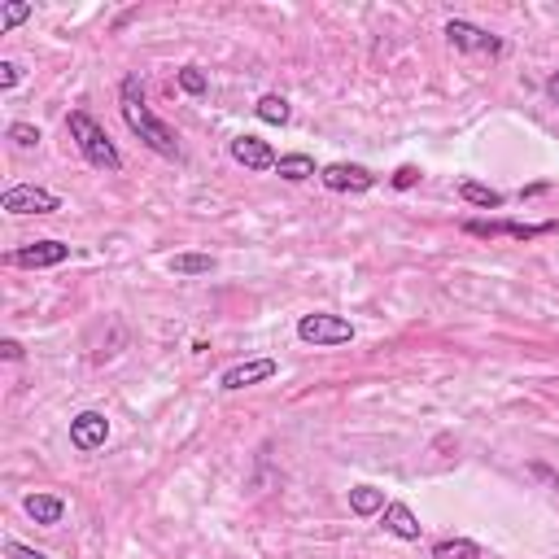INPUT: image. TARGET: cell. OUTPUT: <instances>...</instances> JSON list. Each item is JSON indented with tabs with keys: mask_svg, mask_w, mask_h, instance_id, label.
<instances>
[{
	"mask_svg": "<svg viewBox=\"0 0 559 559\" xmlns=\"http://www.w3.org/2000/svg\"><path fill=\"white\" fill-rule=\"evenodd\" d=\"M66 127H70V140L79 145V153L88 158V166H97V171H123V153L114 149V140L105 136V127L88 110H70Z\"/></svg>",
	"mask_w": 559,
	"mask_h": 559,
	"instance_id": "2",
	"label": "cell"
},
{
	"mask_svg": "<svg viewBox=\"0 0 559 559\" xmlns=\"http://www.w3.org/2000/svg\"><path fill=\"white\" fill-rule=\"evenodd\" d=\"M385 529L394 533L398 542H420V520H415V511L407 507V503H389L385 507Z\"/></svg>",
	"mask_w": 559,
	"mask_h": 559,
	"instance_id": "13",
	"label": "cell"
},
{
	"mask_svg": "<svg viewBox=\"0 0 559 559\" xmlns=\"http://www.w3.org/2000/svg\"><path fill=\"white\" fill-rule=\"evenodd\" d=\"M319 180H324V188H332V193H367V188L376 184V175L359 162H328L324 171H319Z\"/></svg>",
	"mask_w": 559,
	"mask_h": 559,
	"instance_id": "7",
	"label": "cell"
},
{
	"mask_svg": "<svg viewBox=\"0 0 559 559\" xmlns=\"http://www.w3.org/2000/svg\"><path fill=\"white\" fill-rule=\"evenodd\" d=\"M446 40L455 44L459 53H490V57L503 53V40H498V35L472 27V22H463V18H450L446 22Z\"/></svg>",
	"mask_w": 559,
	"mask_h": 559,
	"instance_id": "6",
	"label": "cell"
},
{
	"mask_svg": "<svg viewBox=\"0 0 559 559\" xmlns=\"http://www.w3.org/2000/svg\"><path fill=\"white\" fill-rule=\"evenodd\" d=\"M232 158L245 166V171H276V149L267 145V140H258V136H236L232 140Z\"/></svg>",
	"mask_w": 559,
	"mask_h": 559,
	"instance_id": "11",
	"label": "cell"
},
{
	"mask_svg": "<svg viewBox=\"0 0 559 559\" xmlns=\"http://www.w3.org/2000/svg\"><path fill=\"white\" fill-rule=\"evenodd\" d=\"M546 92H551V101H559V75L546 79Z\"/></svg>",
	"mask_w": 559,
	"mask_h": 559,
	"instance_id": "27",
	"label": "cell"
},
{
	"mask_svg": "<svg viewBox=\"0 0 559 559\" xmlns=\"http://www.w3.org/2000/svg\"><path fill=\"white\" fill-rule=\"evenodd\" d=\"M433 559H481V546L468 538H446L433 546Z\"/></svg>",
	"mask_w": 559,
	"mask_h": 559,
	"instance_id": "19",
	"label": "cell"
},
{
	"mask_svg": "<svg viewBox=\"0 0 559 559\" xmlns=\"http://www.w3.org/2000/svg\"><path fill=\"white\" fill-rule=\"evenodd\" d=\"M180 88L188 92V97H201V92H206L210 83H206V75H201L197 66H184V70H180Z\"/></svg>",
	"mask_w": 559,
	"mask_h": 559,
	"instance_id": "22",
	"label": "cell"
},
{
	"mask_svg": "<svg viewBox=\"0 0 559 559\" xmlns=\"http://www.w3.org/2000/svg\"><path fill=\"white\" fill-rule=\"evenodd\" d=\"M0 354H5L9 363H18V359H22V346H18L14 337H9V341H0Z\"/></svg>",
	"mask_w": 559,
	"mask_h": 559,
	"instance_id": "26",
	"label": "cell"
},
{
	"mask_svg": "<svg viewBox=\"0 0 559 559\" xmlns=\"http://www.w3.org/2000/svg\"><path fill=\"white\" fill-rule=\"evenodd\" d=\"M27 18H31V5H27V0H9V5H5V14H0V35H5V31H14L18 22H27Z\"/></svg>",
	"mask_w": 559,
	"mask_h": 559,
	"instance_id": "20",
	"label": "cell"
},
{
	"mask_svg": "<svg viewBox=\"0 0 559 559\" xmlns=\"http://www.w3.org/2000/svg\"><path fill=\"white\" fill-rule=\"evenodd\" d=\"M9 140H14L18 149H35V145H40V127H31V123H9Z\"/></svg>",
	"mask_w": 559,
	"mask_h": 559,
	"instance_id": "21",
	"label": "cell"
},
{
	"mask_svg": "<svg viewBox=\"0 0 559 559\" xmlns=\"http://www.w3.org/2000/svg\"><path fill=\"white\" fill-rule=\"evenodd\" d=\"M105 442H110V420H105L101 411H79L75 420H70V446L75 450H101Z\"/></svg>",
	"mask_w": 559,
	"mask_h": 559,
	"instance_id": "9",
	"label": "cell"
},
{
	"mask_svg": "<svg viewBox=\"0 0 559 559\" xmlns=\"http://www.w3.org/2000/svg\"><path fill=\"white\" fill-rule=\"evenodd\" d=\"M297 337L306 341V346H346V341H354V324L341 315H302L297 319Z\"/></svg>",
	"mask_w": 559,
	"mask_h": 559,
	"instance_id": "3",
	"label": "cell"
},
{
	"mask_svg": "<svg viewBox=\"0 0 559 559\" xmlns=\"http://www.w3.org/2000/svg\"><path fill=\"white\" fill-rule=\"evenodd\" d=\"M0 210H9V214H53V210H62V197L49 193V188L18 184L0 197Z\"/></svg>",
	"mask_w": 559,
	"mask_h": 559,
	"instance_id": "5",
	"label": "cell"
},
{
	"mask_svg": "<svg viewBox=\"0 0 559 559\" xmlns=\"http://www.w3.org/2000/svg\"><path fill=\"white\" fill-rule=\"evenodd\" d=\"M415 180H420V171H415V166H398V175H394V188H411Z\"/></svg>",
	"mask_w": 559,
	"mask_h": 559,
	"instance_id": "25",
	"label": "cell"
},
{
	"mask_svg": "<svg viewBox=\"0 0 559 559\" xmlns=\"http://www.w3.org/2000/svg\"><path fill=\"white\" fill-rule=\"evenodd\" d=\"M22 511H27L35 525H62L66 503L57 494H27V498H22Z\"/></svg>",
	"mask_w": 559,
	"mask_h": 559,
	"instance_id": "12",
	"label": "cell"
},
{
	"mask_svg": "<svg viewBox=\"0 0 559 559\" xmlns=\"http://www.w3.org/2000/svg\"><path fill=\"white\" fill-rule=\"evenodd\" d=\"M385 490H376V485H354L350 490V511L354 516H376V511H385Z\"/></svg>",
	"mask_w": 559,
	"mask_h": 559,
	"instance_id": "15",
	"label": "cell"
},
{
	"mask_svg": "<svg viewBox=\"0 0 559 559\" xmlns=\"http://www.w3.org/2000/svg\"><path fill=\"white\" fill-rule=\"evenodd\" d=\"M70 258V245L62 241H35V245H22L14 254H5L9 267H27V271H40V267H62Z\"/></svg>",
	"mask_w": 559,
	"mask_h": 559,
	"instance_id": "8",
	"label": "cell"
},
{
	"mask_svg": "<svg viewBox=\"0 0 559 559\" xmlns=\"http://www.w3.org/2000/svg\"><path fill=\"white\" fill-rule=\"evenodd\" d=\"M171 271H175V276H210L214 258L210 254H175L171 258Z\"/></svg>",
	"mask_w": 559,
	"mask_h": 559,
	"instance_id": "18",
	"label": "cell"
},
{
	"mask_svg": "<svg viewBox=\"0 0 559 559\" xmlns=\"http://www.w3.org/2000/svg\"><path fill=\"white\" fill-rule=\"evenodd\" d=\"M459 197L468 201V206H481V210H503V193L498 188H485V184H477V180H463L459 184Z\"/></svg>",
	"mask_w": 559,
	"mask_h": 559,
	"instance_id": "16",
	"label": "cell"
},
{
	"mask_svg": "<svg viewBox=\"0 0 559 559\" xmlns=\"http://www.w3.org/2000/svg\"><path fill=\"white\" fill-rule=\"evenodd\" d=\"M118 105H123V118L127 127L145 140V145L158 153V158H180V140H175V132L162 123L158 114L145 105V88H140L136 75H127L123 83H118Z\"/></svg>",
	"mask_w": 559,
	"mask_h": 559,
	"instance_id": "1",
	"label": "cell"
},
{
	"mask_svg": "<svg viewBox=\"0 0 559 559\" xmlns=\"http://www.w3.org/2000/svg\"><path fill=\"white\" fill-rule=\"evenodd\" d=\"M468 236H481V241H494V236H511V241H533V236L555 232V223H503V219H468L463 223Z\"/></svg>",
	"mask_w": 559,
	"mask_h": 559,
	"instance_id": "4",
	"label": "cell"
},
{
	"mask_svg": "<svg viewBox=\"0 0 559 559\" xmlns=\"http://www.w3.org/2000/svg\"><path fill=\"white\" fill-rule=\"evenodd\" d=\"M276 372H280V363H276V359H249V363L228 367V372L219 376V389H228V394H236V389L263 385V380H271Z\"/></svg>",
	"mask_w": 559,
	"mask_h": 559,
	"instance_id": "10",
	"label": "cell"
},
{
	"mask_svg": "<svg viewBox=\"0 0 559 559\" xmlns=\"http://www.w3.org/2000/svg\"><path fill=\"white\" fill-rule=\"evenodd\" d=\"M254 114L263 118V123H271V127H284V123H289V118H293L289 101H284V97H276V92H267V97L254 105Z\"/></svg>",
	"mask_w": 559,
	"mask_h": 559,
	"instance_id": "17",
	"label": "cell"
},
{
	"mask_svg": "<svg viewBox=\"0 0 559 559\" xmlns=\"http://www.w3.org/2000/svg\"><path fill=\"white\" fill-rule=\"evenodd\" d=\"M276 171H280V180L302 184V180H311L315 175V158L311 153H284V158L276 162Z\"/></svg>",
	"mask_w": 559,
	"mask_h": 559,
	"instance_id": "14",
	"label": "cell"
},
{
	"mask_svg": "<svg viewBox=\"0 0 559 559\" xmlns=\"http://www.w3.org/2000/svg\"><path fill=\"white\" fill-rule=\"evenodd\" d=\"M5 555H9V559H49L44 551H31V546H22V542H14V538L5 542Z\"/></svg>",
	"mask_w": 559,
	"mask_h": 559,
	"instance_id": "23",
	"label": "cell"
},
{
	"mask_svg": "<svg viewBox=\"0 0 559 559\" xmlns=\"http://www.w3.org/2000/svg\"><path fill=\"white\" fill-rule=\"evenodd\" d=\"M22 79V66L18 62H0V88H14Z\"/></svg>",
	"mask_w": 559,
	"mask_h": 559,
	"instance_id": "24",
	"label": "cell"
}]
</instances>
